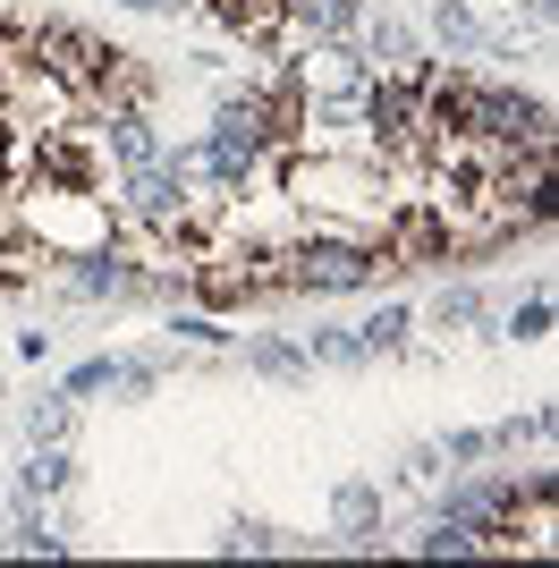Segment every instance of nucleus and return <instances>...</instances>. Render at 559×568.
Here are the masks:
<instances>
[{
	"instance_id": "obj_1",
	"label": "nucleus",
	"mask_w": 559,
	"mask_h": 568,
	"mask_svg": "<svg viewBox=\"0 0 559 568\" xmlns=\"http://www.w3.org/2000/svg\"><path fill=\"white\" fill-rule=\"evenodd\" d=\"M26 51H34V69L60 85V94L93 102V85H102V69H111V43L102 34H85V26H60V18H26Z\"/></svg>"
},
{
	"instance_id": "obj_2",
	"label": "nucleus",
	"mask_w": 559,
	"mask_h": 568,
	"mask_svg": "<svg viewBox=\"0 0 559 568\" xmlns=\"http://www.w3.org/2000/svg\"><path fill=\"white\" fill-rule=\"evenodd\" d=\"M186 204H195V187H186L170 162H144V170H128V179H119V213L136 221V230H153V237L186 230Z\"/></svg>"
},
{
	"instance_id": "obj_3",
	"label": "nucleus",
	"mask_w": 559,
	"mask_h": 568,
	"mask_svg": "<svg viewBox=\"0 0 559 568\" xmlns=\"http://www.w3.org/2000/svg\"><path fill=\"white\" fill-rule=\"evenodd\" d=\"M93 136H102V153H111L119 179H128V170H144V162H162V136H153L144 102H128V111H93Z\"/></svg>"
},
{
	"instance_id": "obj_4",
	"label": "nucleus",
	"mask_w": 559,
	"mask_h": 568,
	"mask_svg": "<svg viewBox=\"0 0 559 568\" xmlns=\"http://www.w3.org/2000/svg\"><path fill=\"white\" fill-rule=\"evenodd\" d=\"M69 263H77V288H85V297H136L144 288V272L119 263L111 246H85V255H69Z\"/></svg>"
},
{
	"instance_id": "obj_5",
	"label": "nucleus",
	"mask_w": 559,
	"mask_h": 568,
	"mask_svg": "<svg viewBox=\"0 0 559 568\" xmlns=\"http://www.w3.org/2000/svg\"><path fill=\"white\" fill-rule=\"evenodd\" d=\"M69 484V458H60V442H34V458H26V475H18V493L26 500H43V493H60Z\"/></svg>"
},
{
	"instance_id": "obj_6",
	"label": "nucleus",
	"mask_w": 559,
	"mask_h": 568,
	"mask_svg": "<svg viewBox=\"0 0 559 568\" xmlns=\"http://www.w3.org/2000/svg\"><path fill=\"white\" fill-rule=\"evenodd\" d=\"M407 332H416V323H407V306H382L365 323V356H390V348H407Z\"/></svg>"
},
{
	"instance_id": "obj_7",
	"label": "nucleus",
	"mask_w": 559,
	"mask_h": 568,
	"mask_svg": "<svg viewBox=\"0 0 559 568\" xmlns=\"http://www.w3.org/2000/svg\"><path fill=\"white\" fill-rule=\"evenodd\" d=\"M255 365H263V374H280V382H297V374H305V356H297V348H280V339H255Z\"/></svg>"
},
{
	"instance_id": "obj_8",
	"label": "nucleus",
	"mask_w": 559,
	"mask_h": 568,
	"mask_svg": "<svg viewBox=\"0 0 559 568\" xmlns=\"http://www.w3.org/2000/svg\"><path fill=\"white\" fill-rule=\"evenodd\" d=\"M9 551H43V560H60V551H69V544H60V535H51L43 518H26L18 535H9Z\"/></svg>"
},
{
	"instance_id": "obj_9",
	"label": "nucleus",
	"mask_w": 559,
	"mask_h": 568,
	"mask_svg": "<svg viewBox=\"0 0 559 568\" xmlns=\"http://www.w3.org/2000/svg\"><path fill=\"white\" fill-rule=\"evenodd\" d=\"M433 314H441V323H475L484 297H475V288H441V306H433Z\"/></svg>"
},
{
	"instance_id": "obj_10",
	"label": "nucleus",
	"mask_w": 559,
	"mask_h": 568,
	"mask_svg": "<svg viewBox=\"0 0 559 568\" xmlns=\"http://www.w3.org/2000/svg\"><path fill=\"white\" fill-rule=\"evenodd\" d=\"M26 433H34V442H60V433H69V407H60V399L34 407V416H26Z\"/></svg>"
},
{
	"instance_id": "obj_11",
	"label": "nucleus",
	"mask_w": 559,
	"mask_h": 568,
	"mask_svg": "<svg viewBox=\"0 0 559 568\" xmlns=\"http://www.w3.org/2000/svg\"><path fill=\"white\" fill-rule=\"evenodd\" d=\"M542 332H551V306H542V297H535V306H517V339H542Z\"/></svg>"
},
{
	"instance_id": "obj_12",
	"label": "nucleus",
	"mask_w": 559,
	"mask_h": 568,
	"mask_svg": "<svg viewBox=\"0 0 559 568\" xmlns=\"http://www.w3.org/2000/svg\"><path fill=\"white\" fill-rule=\"evenodd\" d=\"M373 60H407V34H398V26H373Z\"/></svg>"
}]
</instances>
